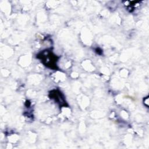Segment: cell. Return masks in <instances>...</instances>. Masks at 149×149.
Instances as JSON below:
<instances>
[{
  "label": "cell",
  "instance_id": "obj_2",
  "mask_svg": "<svg viewBox=\"0 0 149 149\" xmlns=\"http://www.w3.org/2000/svg\"><path fill=\"white\" fill-rule=\"evenodd\" d=\"M61 93L60 91H56V90H54L52 92H51L50 95H51V98L54 99L55 100V101H56L58 103H60V104H63L64 105H65V100L63 97H62L61 96Z\"/></svg>",
  "mask_w": 149,
  "mask_h": 149
},
{
  "label": "cell",
  "instance_id": "obj_1",
  "mask_svg": "<svg viewBox=\"0 0 149 149\" xmlns=\"http://www.w3.org/2000/svg\"><path fill=\"white\" fill-rule=\"evenodd\" d=\"M37 57L40 58L42 63L50 68H56V62L58 58L51 51L45 50L38 55Z\"/></svg>",
  "mask_w": 149,
  "mask_h": 149
}]
</instances>
